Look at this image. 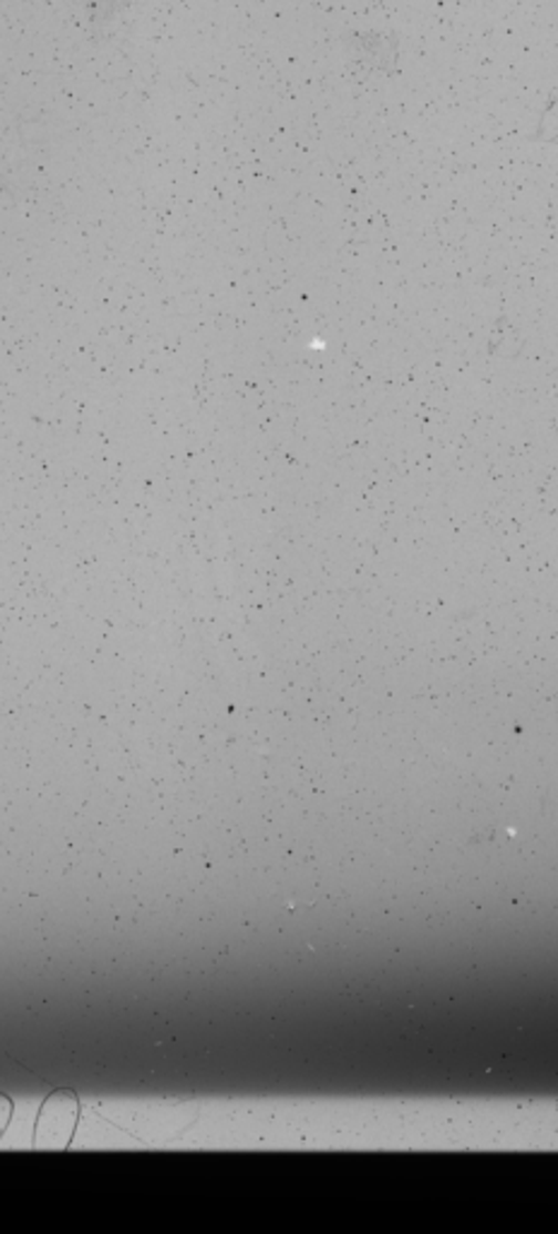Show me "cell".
Segmentation results:
<instances>
[{"label":"cell","instance_id":"2","mask_svg":"<svg viewBox=\"0 0 558 1234\" xmlns=\"http://www.w3.org/2000/svg\"><path fill=\"white\" fill-rule=\"evenodd\" d=\"M123 8V0H87V12H90V24L94 27H104L111 20H114Z\"/></svg>","mask_w":558,"mask_h":1234},{"label":"cell","instance_id":"1","mask_svg":"<svg viewBox=\"0 0 558 1234\" xmlns=\"http://www.w3.org/2000/svg\"><path fill=\"white\" fill-rule=\"evenodd\" d=\"M349 47L352 55L369 65L371 71H390L397 63V37H388L381 32H354L349 34Z\"/></svg>","mask_w":558,"mask_h":1234}]
</instances>
